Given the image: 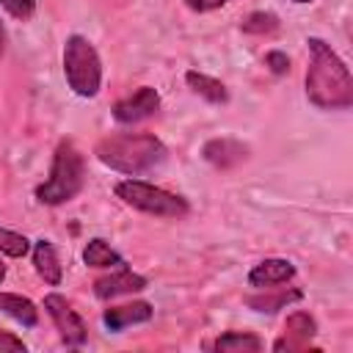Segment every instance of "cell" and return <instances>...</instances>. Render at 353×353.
<instances>
[{"label": "cell", "instance_id": "obj_15", "mask_svg": "<svg viewBox=\"0 0 353 353\" xmlns=\"http://www.w3.org/2000/svg\"><path fill=\"white\" fill-rule=\"evenodd\" d=\"M185 83L190 85V91H193V94L204 97V99H207V102H212V105H226V102H229V91H226V85H223L221 80H215V77L204 74V72L190 69V72L185 74Z\"/></svg>", "mask_w": 353, "mask_h": 353}, {"label": "cell", "instance_id": "obj_16", "mask_svg": "<svg viewBox=\"0 0 353 353\" xmlns=\"http://www.w3.org/2000/svg\"><path fill=\"white\" fill-rule=\"evenodd\" d=\"M83 262H85L88 268H119V265H124L121 254L113 251L102 237H91V240L85 243V248H83Z\"/></svg>", "mask_w": 353, "mask_h": 353}, {"label": "cell", "instance_id": "obj_10", "mask_svg": "<svg viewBox=\"0 0 353 353\" xmlns=\"http://www.w3.org/2000/svg\"><path fill=\"white\" fill-rule=\"evenodd\" d=\"M201 157L215 168H234L237 163H243L248 157V146L234 138H212L204 143Z\"/></svg>", "mask_w": 353, "mask_h": 353}, {"label": "cell", "instance_id": "obj_3", "mask_svg": "<svg viewBox=\"0 0 353 353\" xmlns=\"http://www.w3.org/2000/svg\"><path fill=\"white\" fill-rule=\"evenodd\" d=\"M85 182V163L83 154L77 152V146L72 141H61L55 146L52 154V165H50V176L36 188V199L47 207H58L72 201Z\"/></svg>", "mask_w": 353, "mask_h": 353}, {"label": "cell", "instance_id": "obj_21", "mask_svg": "<svg viewBox=\"0 0 353 353\" xmlns=\"http://www.w3.org/2000/svg\"><path fill=\"white\" fill-rule=\"evenodd\" d=\"M0 6L14 17V19H30L36 14V0H0Z\"/></svg>", "mask_w": 353, "mask_h": 353}, {"label": "cell", "instance_id": "obj_23", "mask_svg": "<svg viewBox=\"0 0 353 353\" xmlns=\"http://www.w3.org/2000/svg\"><path fill=\"white\" fill-rule=\"evenodd\" d=\"M6 350H11V353H25V342H22L19 336L8 334V331H0V353H6Z\"/></svg>", "mask_w": 353, "mask_h": 353}, {"label": "cell", "instance_id": "obj_24", "mask_svg": "<svg viewBox=\"0 0 353 353\" xmlns=\"http://www.w3.org/2000/svg\"><path fill=\"white\" fill-rule=\"evenodd\" d=\"M226 3H232V0H185V6H188L190 11H199V14H207V11H215V8H221V6H226Z\"/></svg>", "mask_w": 353, "mask_h": 353}, {"label": "cell", "instance_id": "obj_6", "mask_svg": "<svg viewBox=\"0 0 353 353\" xmlns=\"http://www.w3.org/2000/svg\"><path fill=\"white\" fill-rule=\"evenodd\" d=\"M44 309H47V314L52 317V323H55V328H58L63 345H69V347H80V345H85V339H88V328H85L83 317L72 309V303H69L63 295H58V292L44 295Z\"/></svg>", "mask_w": 353, "mask_h": 353}, {"label": "cell", "instance_id": "obj_25", "mask_svg": "<svg viewBox=\"0 0 353 353\" xmlns=\"http://www.w3.org/2000/svg\"><path fill=\"white\" fill-rule=\"evenodd\" d=\"M6 52V30H3V22H0V58Z\"/></svg>", "mask_w": 353, "mask_h": 353}, {"label": "cell", "instance_id": "obj_14", "mask_svg": "<svg viewBox=\"0 0 353 353\" xmlns=\"http://www.w3.org/2000/svg\"><path fill=\"white\" fill-rule=\"evenodd\" d=\"M0 312L25 328H36V323H39V309L33 306V301H28L17 292H0Z\"/></svg>", "mask_w": 353, "mask_h": 353}, {"label": "cell", "instance_id": "obj_2", "mask_svg": "<svg viewBox=\"0 0 353 353\" xmlns=\"http://www.w3.org/2000/svg\"><path fill=\"white\" fill-rule=\"evenodd\" d=\"M94 154L102 165L110 171L127 174V176H141L160 165L168 154L165 143L149 132H119L108 135L94 146Z\"/></svg>", "mask_w": 353, "mask_h": 353}, {"label": "cell", "instance_id": "obj_13", "mask_svg": "<svg viewBox=\"0 0 353 353\" xmlns=\"http://www.w3.org/2000/svg\"><path fill=\"white\" fill-rule=\"evenodd\" d=\"M33 268H36V273H39L50 287H58V284H61L63 270H61L55 245H52L50 240H44V237L33 243Z\"/></svg>", "mask_w": 353, "mask_h": 353}, {"label": "cell", "instance_id": "obj_5", "mask_svg": "<svg viewBox=\"0 0 353 353\" xmlns=\"http://www.w3.org/2000/svg\"><path fill=\"white\" fill-rule=\"evenodd\" d=\"M113 193L132 210L138 212H146V215H154V218H185L190 212V204L176 196V193H168L157 185H149V182H141V179H121L116 182Z\"/></svg>", "mask_w": 353, "mask_h": 353}, {"label": "cell", "instance_id": "obj_9", "mask_svg": "<svg viewBox=\"0 0 353 353\" xmlns=\"http://www.w3.org/2000/svg\"><path fill=\"white\" fill-rule=\"evenodd\" d=\"M317 334V323L306 312H292L284 323V334L273 342V350H306L309 339Z\"/></svg>", "mask_w": 353, "mask_h": 353}, {"label": "cell", "instance_id": "obj_19", "mask_svg": "<svg viewBox=\"0 0 353 353\" xmlns=\"http://www.w3.org/2000/svg\"><path fill=\"white\" fill-rule=\"evenodd\" d=\"M240 28H243V33H251V36H268V33L279 30V17L270 11H251Z\"/></svg>", "mask_w": 353, "mask_h": 353}, {"label": "cell", "instance_id": "obj_1", "mask_svg": "<svg viewBox=\"0 0 353 353\" xmlns=\"http://www.w3.org/2000/svg\"><path fill=\"white\" fill-rule=\"evenodd\" d=\"M309 44V66H306V99L320 110H345L353 105V77L345 61L331 50L328 41L312 36Z\"/></svg>", "mask_w": 353, "mask_h": 353}, {"label": "cell", "instance_id": "obj_27", "mask_svg": "<svg viewBox=\"0 0 353 353\" xmlns=\"http://www.w3.org/2000/svg\"><path fill=\"white\" fill-rule=\"evenodd\" d=\"M292 3H312V0H292Z\"/></svg>", "mask_w": 353, "mask_h": 353}, {"label": "cell", "instance_id": "obj_22", "mask_svg": "<svg viewBox=\"0 0 353 353\" xmlns=\"http://www.w3.org/2000/svg\"><path fill=\"white\" fill-rule=\"evenodd\" d=\"M265 66H268L273 74H284V72L290 69V58H287V52H281V50H270V52L265 55Z\"/></svg>", "mask_w": 353, "mask_h": 353}, {"label": "cell", "instance_id": "obj_7", "mask_svg": "<svg viewBox=\"0 0 353 353\" xmlns=\"http://www.w3.org/2000/svg\"><path fill=\"white\" fill-rule=\"evenodd\" d=\"M157 110H160V94L152 85H141L135 94L119 99L110 113L119 124H135V121H143V119L154 116Z\"/></svg>", "mask_w": 353, "mask_h": 353}, {"label": "cell", "instance_id": "obj_12", "mask_svg": "<svg viewBox=\"0 0 353 353\" xmlns=\"http://www.w3.org/2000/svg\"><path fill=\"white\" fill-rule=\"evenodd\" d=\"M152 314H154L152 303H146V301H132V303H121V306L105 309L102 323H105L108 331H124V328H130V325H138V323L152 320Z\"/></svg>", "mask_w": 353, "mask_h": 353}, {"label": "cell", "instance_id": "obj_8", "mask_svg": "<svg viewBox=\"0 0 353 353\" xmlns=\"http://www.w3.org/2000/svg\"><path fill=\"white\" fill-rule=\"evenodd\" d=\"M146 287V279L130 268H116L113 273L102 276L94 281V295L99 301H110V298H119V295H130V292H141Z\"/></svg>", "mask_w": 353, "mask_h": 353}, {"label": "cell", "instance_id": "obj_26", "mask_svg": "<svg viewBox=\"0 0 353 353\" xmlns=\"http://www.w3.org/2000/svg\"><path fill=\"white\" fill-rule=\"evenodd\" d=\"M3 279H6V265L0 262V284H3Z\"/></svg>", "mask_w": 353, "mask_h": 353}, {"label": "cell", "instance_id": "obj_18", "mask_svg": "<svg viewBox=\"0 0 353 353\" xmlns=\"http://www.w3.org/2000/svg\"><path fill=\"white\" fill-rule=\"evenodd\" d=\"M215 350H223V353H245V350H262V339L254 336V334H245V331H226L215 339L212 345Z\"/></svg>", "mask_w": 353, "mask_h": 353}, {"label": "cell", "instance_id": "obj_11", "mask_svg": "<svg viewBox=\"0 0 353 353\" xmlns=\"http://www.w3.org/2000/svg\"><path fill=\"white\" fill-rule=\"evenodd\" d=\"M295 276V265L290 259H262L251 268L248 273V284L256 287V290H270L276 284H284Z\"/></svg>", "mask_w": 353, "mask_h": 353}, {"label": "cell", "instance_id": "obj_20", "mask_svg": "<svg viewBox=\"0 0 353 353\" xmlns=\"http://www.w3.org/2000/svg\"><path fill=\"white\" fill-rule=\"evenodd\" d=\"M0 251H3L6 256L19 259V256H25V254L30 251V240H28L25 234H19V232H11V229L0 226Z\"/></svg>", "mask_w": 353, "mask_h": 353}, {"label": "cell", "instance_id": "obj_4", "mask_svg": "<svg viewBox=\"0 0 353 353\" xmlns=\"http://www.w3.org/2000/svg\"><path fill=\"white\" fill-rule=\"evenodd\" d=\"M63 74H66V83L69 88L77 94V97H97L99 94V85H102V61L94 50V44L80 36V33H72L63 44Z\"/></svg>", "mask_w": 353, "mask_h": 353}, {"label": "cell", "instance_id": "obj_17", "mask_svg": "<svg viewBox=\"0 0 353 353\" xmlns=\"http://www.w3.org/2000/svg\"><path fill=\"white\" fill-rule=\"evenodd\" d=\"M292 301H301V290H279V292H268L265 295H248L245 303L254 309V312H279L284 306H290Z\"/></svg>", "mask_w": 353, "mask_h": 353}]
</instances>
